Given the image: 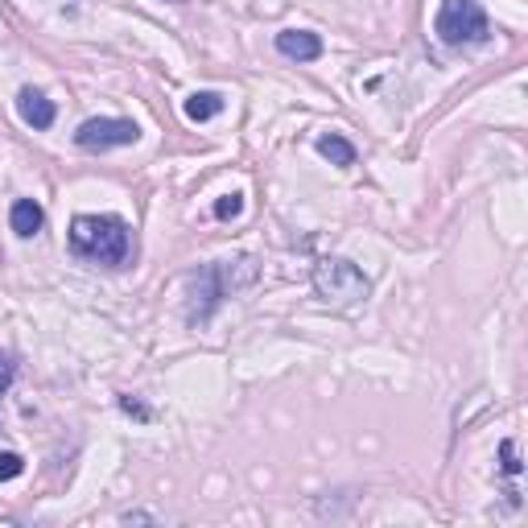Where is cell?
Listing matches in <instances>:
<instances>
[{
    "label": "cell",
    "mask_w": 528,
    "mask_h": 528,
    "mask_svg": "<svg viewBox=\"0 0 528 528\" xmlns=\"http://www.w3.org/2000/svg\"><path fill=\"white\" fill-rule=\"evenodd\" d=\"M136 141H141V128L132 120H116V116L87 120V124H79V132H74V144H79V149H91V153L120 149V144H136Z\"/></svg>",
    "instance_id": "obj_5"
},
{
    "label": "cell",
    "mask_w": 528,
    "mask_h": 528,
    "mask_svg": "<svg viewBox=\"0 0 528 528\" xmlns=\"http://www.w3.org/2000/svg\"><path fill=\"white\" fill-rule=\"evenodd\" d=\"M500 458H504V470H508V475H520V458H516V442H512V438L500 446Z\"/></svg>",
    "instance_id": "obj_13"
},
{
    "label": "cell",
    "mask_w": 528,
    "mask_h": 528,
    "mask_svg": "<svg viewBox=\"0 0 528 528\" xmlns=\"http://www.w3.org/2000/svg\"><path fill=\"white\" fill-rule=\"evenodd\" d=\"M21 470H25V458L21 454H0V483L17 479Z\"/></svg>",
    "instance_id": "obj_12"
},
{
    "label": "cell",
    "mask_w": 528,
    "mask_h": 528,
    "mask_svg": "<svg viewBox=\"0 0 528 528\" xmlns=\"http://www.w3.org/2000/svg\"><path fill=\"white\" fill-rule=\"evenodd\" d=\"M256 281V260L252 256H240V260H219V264H203L190 273V322H206L215 306L223 298H231L236 289L252 285Z\"/></svg>",
    "instance_id": "obj_1"
},
{
    "label": "cell",
    "mask_w": 528,
    "mask_h": 528,
    "mask_svg": "<svg viewBox=\"0 0 528 528\" xmlns=\"http://www.w3.org/2000/svg\"><path fill=\"white\" fill-rule=\"evenodd\" d=\"M9 223H12V231H17L21 240H29V236H37V231H42L46 215H42V206H37L34 198H17V203H12Z\"/></svg>",
    "instance_id": "obj_8"
},
{
    "label": "cell",
    "mask_w": 528,
    "mask_h": 528,
    "mask_svg": "<svg viewBox=\"0 0 528 528\" xmlns=\"http://www.w3.org/2000/svg\"><path fill=\"white\" fill-rule=\"evenodd\" d=\"M215 215L219 219H240L244 215V194H223L215 203Z\"/></svg>",
    "instance_id": "obj_11"
},
{
    "label": "cell",
    "mask_w": 528,
    "mask_h": 528,
    "mask_svg": "<svg viewBox=\"0 0 528 528\" xmlns=\"http://www.w3.org/2000/svg\"><path fill=\"white\" fill-rule=\"evenodd\" d=\"M124 524H153V516H149V512H124Z\"/></svg>",
    "instance_id": "obj_16"
},
{
    "label": "cell",
    "mask_w": 528,
    "mask_h": 528,
    "mask_svg": "<svg viewBox=\"0 0 528 528\" xmlns=\"http://www.w3.org/2000/svg\"><path fill=\"white\" fill-rule=\"evenodd\" d=\"M318 153H322L330 166H355V144L343 141L338 132H326V136H318Z\"/></svg>",
    "instance_id": "obj_9"
},
{
    "label": "cell",
    "mask_w": 528,
    "mask_h": 528,
    "mask_svg": "<svg viewBox=\"0 0 528 528\" xmlns=\"http://www.w3.org/2000/svg\"><path fill=\"white\" fill-rule=\"evenodd\" d=\"M17 112H21V120L34 124V128H50V124H54V104H50L42 91H34V87H25L21 96H17Z\"/></svg>",
    "instance_id": "obj_7"
},
{
    "label": "cell",
    "mask_w": 528,
    "mask_h": 528,
    "mask_svg": "<svg viewBox=\"0 0 528 528\" xmlns=\"http://www.w3.org/2000/svg\"><path fill=\"white\" fill-rule=\"evenodd\" d=\"M71 248L83 256V260L120 268L132 256V231H128V223L116 215H79L71 223Z\"/></svg>",
    "instance_id": "obj_2"
},
{
    "label": "cell",
    "mask_w": 528,
    "mask_h": 528,
    "mask_svg": "<svg viewBox=\"0 0 528 528\" xmlns=\"http://www.w3.org/2000/svg\"><path fill=\"white\" fill-rule=\"evenodd\" d=\"M314 289H318V298L330 301V306H355V301L368 298L372 281L351 260H343V256H326V260L314 264Z\"/></svg>",
    "instance_id": "obj_3"
},
{
    "label": "cell",
    "mask_w": 528,
    "mask_h": 528,
    "mask_svg": "<svg viewBox=\"0 0 528 528\" xmlns=\"http://www.w3.org/2000/svg\"><path fill=\"white\" fill-rule=\"evenodd\" d=\"M433 29H438V37H442L446 46H479V42H487V34H492L487 12L479 9V0H442Z\"/></svg>",
    "instance_id": "obj_4"
},
{
    "label": "cell",
    "mask_w": 528,
    "mask_h": 528,
    "mask_svg": "<svg viewBox=\"0 0 528 528\" xmlns=\"http://www.w3.org/2000/svg\"><path fill=\"white\" fill-rule=\"evenodd\" d=\"M120 408L124 413H136V417H149V408H144L141 400H132V396H120Z\"/></svg>",
    "instance_id": "obj_14"
},
{
    "label": "cell",
    "mask_w": 528,
    "mask_h": 528,
    "mask_svg": "<svg viewBox=\"0 0 528 528\" xmlns=\"http://www.w3.org/2000/svg\"><path fill=\"white\" fill-rule=\"evenodd\" d=\"M276 50H281L285 58L314 62L322 54V37L310 34V29H281V34H276Z\"/></svg>",
    "instance_id": "obj_6"
},
{
    "label": "cell",
    "mask_w": 528,
    "mask_h": 528,
    "mask_svg": "<svg viewBox=\"0 0 528 528\" xmlns=\"http://www.w3.org/2000/svg\"><path fill=\"white\" fill-rule=\"evenodd\" d=\"M9 384H12V363L0 360V396L9 392Z\"/></svg>",
    "instance_id": "obj_15"
},
{
    "label": "cell",
    "mask_w": 528,
    "mask_h": 528,
    "mask_svg": "<svg viewBox=\"0 0 528 528\" xmlns=\"http://www.w3.org/2000/svg\"><path fill=\"white\" fill-rule=\"evenodd\" d=\"M219 112H223V96H219V91H194V96L186 99V116L198 124L219 116Z\"/></svg>",
    "instance_id": "obj_10"
}]
</instances>
